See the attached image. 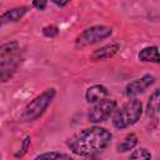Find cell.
<instances>
[{
  "instance_id": "ac0fdd59",
  "label": "cell",
  "mask_w": 160,
  "mask_h": 160,
  "mask_svg": "<svg viewBox=\"0 0 160 160\" xmlns=\"http://www.w3.org/2000/svg\"><path fill=\"white\" fill-rule=\"evenodd\" d=\"M48 0H32V6L36 8L38 10H44L46 9Z\"/></svg>"
},
{
  "instance_id": "52a82bcc",
  "label": "cell",
  "mask_w": 160,
  "mask_h": 160,
  "mask_svg": "<svg viewBox=\"0 0 160 160\" xmlns=\"http://www.w3.org/2000/svg\"><path fill=\"white\" fill-rule=\"evenodd\" d=\"M119 50H120V45L118 42H110V44H106V45L96 49L95 51H92L90 55V59L94 61L108 60V59L112 58Z\"/></svg>"
},
{
  "instance_id": "8fae6325",
  "label": "cell",
  "mask_w": 160,
  "mask_h": 160,
  "mask_svg": "<svg viewBox=\"0 0 160 160\" xmlns=\"http://www.w3.org/2000/svg\"><path fill=\"white\" fill-rule=\"evenodd\" d=\"M138 58L141 61H150V62H155V64L160 62L158 46H146V48L141 49Z\"/></svg>"
},
{
  "instance_id": "4fadbf2b",
  "label": "cell",
  "mask_w": 160,
  "mask_h": 160,
  "mask_svg": "<svg viewBox=\"0 0 160 160\" xmlns=\"http://www.w3.org/2000/svg\"><path fill=\"white\" fill-rule=\"evenodd\" d=\"M19 50V42L18 41H10L6 44L0 45V58L6 59V58H12V55Z\"/></svg>"
},
{
  "instance_id": "3957f363",
  "label": "cell",
  "mask_w": 160,
  "mask_h": 160,
  "mask_svg": "<svg viewBox=\"0 0 160 160\" xmlns=\"http://www.w3.org/2000/svg\"><path fill=\"white\" fill-rule=\"evenodd\" d=\"M55 95H56L55 89L50 88V89H46L45 91H42L36 98H34L24 109V111L21 114V120L22 121H34V120L39 119L45 112L48 106L51 104Z\"/></svg>"
},
{
  "instance_id": "e0dca14e",
  "label": "cell",
  "mask_w": 160,
  "mask_h": 160,
  "mask_svg": "<svg viewBox=\"0 0 160 160\" xmlns=\"http://www.w3.org/2000/svg\"><path fill=\"white\" fill-rule=\"evenodd\" d=\"M30 136H25L24 138V140H22V142H21V150L19 151V152H16V158H21V156H24L25 155V152L28 151V149H29V146H30Z\"/></svg>"
},
{
  "instance_id": "7c38bea8",
  "label": "cell",
  "mask_w": 160,
  "mask_h": 160,
  "mask_svg": "<svg viewBox=\"0 0 160 160\" xmlns=\"http://www.w3.org/2000/svg\"><path fill=\"white\" fill-rule=\"evenodd\" d=\"M136 145H138V136L131 132V134L126 135V138L122 140V142H120L118 145V151L119 152H125V151L132 150Z\"/></svg>"
},
{
  "instance_id": "8992f818",
  "label": "cell",
  "mask_w": 160,
  "mask_h": 160,
  "mask_svg": "<svg viewBox=\"0 0 160 160\" xmlns=\"http://www.w3.org/2000/svg\"><path fill=\"white\" fill-rule=\"evenodd\" d=\"M156 79L154 75H150V74H146L131 82H129L125 88V92H126V96L129 98H134L139 94H142L145 90H148L150 86H152L155 84Z\"/></svg>"
},
{
  "instance_id": "5b68a950",
  "label": "cell",
  "mask_w": 160,
  "mask_h": 160,
  "mask_svg": "<svg viewBox=\"0 0 160 160\" xmlns=\"http://www.w3.org/2000/svg\"><path fill=\"white\" fill-rule=\"evenodd\" d=\"M116 106H118V104L115 100L105 98V99L95 102L94 106L90 108V110L88 112V120L92 124L106 121L114 114Z\"/></svg>"
},
{
  "instance_id": "9a60e30c",
  "label": "cell",
  "mask_w": 160,
  "mask_h": 160,
  "mask_svg": "<svg viewBox=\"0 0 160 160\" xmlns=\"http://www.w3.org/2000/svg\"><path fill=\"white\" fill-rule=\"evenodd\" d=\"M129 159H151V152L145 148H140L134 150V152L129 155Z\"/></svg>"
},
{
  "instance_id": "277c9868",
  "label": "cell",
  "mask_w": 160,
  "mask_h": 160,
  "mask_svg": "<svg viewBox=\"0 0 160 160\" xmlns=\"http://www.w3.org/2000/svg\"><path fill=\"white\" fill-rule=\"evenodd\" d=\"M112 34V29L110 26L106 25H94L90 26L85 30H82L78 38H76V45L82 48V46H88V45H92L96 44L101 40L108 39L110 35Z\"/></svg>"
},
{
  "instance_id": "ba28073f",
  "label": "cell",
  "mask_w": 160,
  "mask_h": 160,
  "mask_svg": "<svg viewBox=\"0 0 160 160\" xmlns=\"http://www.w3.org/2000/svg\"><path fill=\"white\" fill-rule=\"evenodd\" d=\"M28 11H29V6H19V8L8 10L0 16V28L6 24H11V22H16L21 20L26 15Z\"/></svg>"
},
{
  "instance_id": "2e32d148",
  "label": "cell",
  "mask_w": 160,
  "mask_h": 160,
  "mask_svg": "<svg viewBox=\"0 0 160 160\" xmlns=\"http://www.w3.org/2000/svg\"><path fill=\"white\" fill-rule=\"evenodd\" d=\"M42 35L45 38H49V39H54L59 35V29L58 26L55 25H48L45 28H42Z\"/></svg>"
},
{
  "instance_id": "9c48e42d",
  "label": "cell",
  "mask_w": 160,
  "mask_h": 160,
  "mask_svg": "<svg viewBox=\"0 0 160 160\" xmlns=\"http://www.w3.org/2000/svg\"><path fill=\"white\" fill-rule=\"evenodd\" d=\"M109 96V90L106 86L100 85V84H95L91 85L90 88H88L86 92H85V99L89 104H95L105 98Z\"/></svg>"
},
{
  "instance_id": "d6986e66",
  "label": "cell",
  "mask_w": 160,
  "mask_h": 160,
  "mask_svg": "<svg viewBox=\"0 0 160 160\" xmlns=\"http://www.w3.org/2000/svg\"><path fill=\"white\" fill-rule=\"evenodd\" d=\"M71 0H51V2H54L58 6H65L66 4H69Z\"/></svg>"
},
{
  "instance_id": "30bf717a",
  "label": "cell",
  "mask_w": 160,
  "mask_h": 160,
  "mask_svg": "<svg viewBox=\"0 0 160 160\" xmlns=\"http://www.w3.org/2000/svg\"><path fill=\"white\" fill-rule=\"evenodd\" d=\"M159 100H160V91L159 89H156L149 98L146 106V115L154 121H158L159 119Z\"/></svg>"
},
{
  "instance_id": "5bb4252c",
  "label": "cell",
  "mask_w": 160,
  "mask_h": 160,
  "mask_svg": "<svg viewBox=\"0 0 160 160\" xmlns=\"http://www.w3.org/2000/svg\"><path fill=\"white\" fill-rule=\"evenodd\" d=\"M36 160H40V159H68V160H71L72 158L69 155V154H65V152H60V151H49V152H42V154H39L36 158Z\"/></svg>"
},
{
  "instance_id": "7a4b0ae2",
  "label": "cell",
  "mask_w": 160,
  "mask_h": 160,
  "mask_svg": "<svg viewBox=\"0 0 160 160\" xmlns=\"http://www.w3.org/2000/svg\"><path fill=\"white\" fill-rule=\"evenodd\" d=\"M142 115V104L138 99L129 100L112 114V124L116 129L122 130L136 124Z\"/></svg>"
},
{
  "instance_id": "6da1fadb",
  "label": "cell",
  "mask_w": 160,
  "mask_h": 160,
  "mask_svg": "<svg viewBox=\"0 0 160 160\" xmlns=\"http://www.w3.org/2000/svg\"><path fill=\"white\" fill-rule=\"evenodd\" d=\"M111 132L101 126L84 129L72 135L66 145L71 152L79 156H91L104 151L111 142Z\"/></svg>"
}]
</instances>
